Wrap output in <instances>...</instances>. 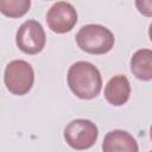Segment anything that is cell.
Segmentation results:
<instances>
[{
    "instance_id": "obj_7",
    "label": "cell",
    "mask_w": 152,
    "mask_h": 152,
    "mask_svg": "<svg viewBox=\"0 0 152 152\" xmlns=\"http://www.w3.org/2000/svg\"><path fill=\"white\" fill-rule=\"evenodd\" d=\"M102 150L104 152H116V151L137 152L139 147L137 140L128 132L115 129L106 134L102 144Z\"/></svg>"
},
{
    "instance_id": "obj_11",
    "label": "cell",
    "mask_w": 152,
    "mask_h": 152,
    "mask_svg": "<svg viewBox=\"0 0 152 152\" xmlns=\"http://www.w3.org/2000/svg\"><path fill=\"white\" fill-rule=\"evenodd\" d=\"M135 6L138 8V11L146 15V17H151L152 15V4L151 0H135Z\"/></svg>"
},
{
    "instance_id": "obj_1",
    "label": "cell",
    "mask_w": 152,
    "mask_h": 152,
    "mask_svg": "<svg viewBox=\"0 0 152 152\" xmlns=\"http://www.w3.org/2000/svg\"><path fill=\"white\" fill-rule=\"evenodd\" d=\"M68 86L77 97L90 100L97 96L101 91L102 77L94 64L80 61L69 68Z\"/></svg>"
},
{
    "instance_id": "obj_9",
    "label": "cell",
    "mask_w": 152,
    "mask_h": 152,
    "mask_svg": "<svg viewBox=\"0 0 152 152\" xmlns=\"http://www.w3.org/2000/svg\"><path fill=\"white\" fill-rule=\"evenodd\" d=\"M131 70L137 78L150 81L152 78V51L150 49L138 50L131 59Z\"/></svg>"
},
{
    "instance_id": "obj_10",
    "label": "cell",
    "mask_w": 152,
    "mask_h": 152,
    "mask_svg": "<svg viewBox=\"0 0 152 152\" xmlns=\"http://www.w3.org/2000/svg\"><path fill=\"white\" fill-rule=\"evenodd\" d=\"M31 0H0V12L8 18H20L27 13Z\"/></svg>"
},
{
    "instance_id": "obj_8",
    "label": "cell",
    "mask_w": 152,
    "mask_h": 152,
    "mask_svg": "<svg viewBox=\"0 0 152 152\" xmlns=\"http://www.w3.org/2000/svg\"><path fill=\"white\" fill-rule=\"evenodd\" d=\"M131 94V86L126 76L116 75L112 77L104 88V97L113 106L125 104Z\"/></svg>"
},
{
    "instance_id": "obj_5",
    "label": "cell",
    "mask_w": 152,
    "mask_h": 152,
    "mask_svg": "<svg viewBox=\"0 0 152 152\" xmlns=\"http://www.w3.org/2000/svg\"><path fill=\"white\" fill-rule=\"evenodd\" d=\"M15 42L18 48L27 55H36L40 52L46 42L43 26L36 20H27L23 23L17 31Z\"/></svg>"
},
{
    "instance_id": "obj_6",
    "label": "cell",
    "mask_w": 152,
    "mask_h": 152,
    "mask_svg": "<svg viewBox=\"0 0 152 152\" xmlns=\"http://www.w3.org/2000/svg\"><path fill=\"white\" fill-rule=\"evenodd\" d=\"M46 23L49 28L56 33L69 32L77 23V12L71 4L58 1L48 11Z\"/></svg>"
},
{
    "instance_id": "obj_2",
    "label": "cell",
    "mask_w": 152,
    "mask_h": 152,
    "mask_svg": "<svg viewBox=\"0 0 152 152\" xmlns=\"http://www.w3.org/2000/svg\"><path fill=\"white\" fill-rule=\"evenodd\" d=\"M77 45L91 55H103L114 46V34L112 31L99 24L82 26L76 34Z\"/></svg>"
},
{
    "instance_id": "obj_4",
    "label": "cell",
    "mask_w": 152,
    "mask_h": 152,
    "mask_svg": "<svg viewBox=\"0 0 152 152\" xmlns=\"http://www.w3.org/2000/svg\"><path fill=\"white\" fill-rule=\"evenodd\" d=\"M99 137V129L94 122L87 119H76L64 128L66 144L75 150H87L91 147Z\"/></svg>"
},
{
    "instance_id": "obj_3",
    "label": "cell",
    "mask_w": 152,
    "mask_h": 152,
    "mask_svg": "<svg viewBox=\"0 0 152 152\" xmlns=\"http://www.w3.org/2000/svg\"><path fill=\"white\" fill-rule=\"evenodd\" d=\"M4 81L7 89L14 95L27 94L34 82V71L31 64L23 59L10 62L5 69Z\"/></svg>"
}]
</instances>
